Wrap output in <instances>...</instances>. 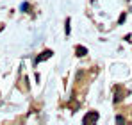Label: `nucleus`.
<instances>
[{
	"label": "nucleus",
	"instance_id": "3",
	"mask_svg": "<svg viewBox=\"0 0 132 125\" xmlns=\"http://www.w3.org/2000/svg\"><path fill=\"white\" fill-rule=\"evenodd\" d=\"M86 54H88V50H86L84 46H77V56H79V57H82V56H86Z\"/></svg>",
	"mask_w": 132,
	"mask_h": 125
},
{
	"label": "nucleus",
	"instance_id": "1",
	"mask_svg": "<svg viewBox=\"0 0 132 125\" xmlns=\"http://www.w3.org/2000/svg\"><path fill=\"white\" fill-rule=\"evenodd\" d=\"M96 120H98V113H89L84 118V123H91V122H96Z\"/></svg>",
	"mask_w": 132,
	"mask_h": 125
},
{
	"label": "nucleus",
	"instance_id": "2",
	"mask_svg": "<svg viewBox=\"0 0 132 125\" xmlns=\"http://www.w3.org/2000/svg\"><path fill=\"white\" fill-rule=\"evenodd\" d=\"M48 57H52V50H45V52H41V56H38L36 62H41L43 59H48Z\"/></svg>",
	"mask_w": 132,
	"mask_h": 125
},
{
	"label": "nucleus",
	"instance_id": "4",
	"mask_svg": "<svg viewBox=\"0 0 132 125\" xmlns=\"http://www.w3.org/2000/svg\"><path fill=\"white\" fill-rule=\"evenodd\" d=\"M64 30H66V34H70V20H66V29Z\"/></svg>",
	"mask_w": 132,
	"mask_h": 125
}]
</instances>
